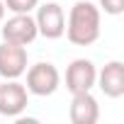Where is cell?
I'll use <instances>...</instances> for the list:
<instances>
[{
  "label": "cell",
  "mask_w": 124,
  "mask_h": 124,
  "mask_svg": "<svg viewBox=\"0 0 124 124\" xmlns=\"http://www.w3.org/2000/svg\"><path fill=\"white\" fill-rule=\"evenodd\" d=\"M37 32L44 39H61L66 32V12L58 3H41L37 5Z\"/></svg>",
  "instance_id": "cell-4"
},
{
  "label": "cell",
  "mask_w": 124,
  "mask_h": 124,
  "mask_svg": "<svg viewBox=\"0 0 124 124\" xmlns=\"http://www.w3.org/2000/svg\"><path fill=\"white\" fill-rule=\"evenodd\" d=\"M27 93L29 95H37V97H49L58 90L61 85V73L54 63H49V61H39V63L34 66H27Z\"/></svg>",
  "instance_id": "cell-2"
},
{
  "label": "cell",
  "mask_w": 124,
  "mask_h": 124,
  "mask_svg": "<svg viewBox=\"0 0 124 124\" xmlns=\"http://www.w3.org/2000/svg\"><path fill=\"white\" fill-rule=\"evenodd\" d=\"M0 34H3V41H10V44H20V46H27L32 44L39 32H37V22L32 17V12H15L12 17L0 22Z\"/></svg>",
  "instance_id": "cell-3"
},
{
  "label": "cell",
  "mask_w": 124,
  "mask_h": 124,
  "mask_svg": "<svg viewBox=\"0 0 124 124\" xmlns=\"http://www.w3.org/2000/svg\"><path fill=\"white\" fill-rule=\"evenodd\" d=\"M100 12L105 15H112V17H119L124 12V0H100Z\"/></svg>",
  "instance_id": "cell-11"
},
{
  "label": "cell",
  "mask_w": 124,
  "mask_h": 124,
  "mask_svg": "<svg viewBox=\"0 0 124 124\" xmlns=\"http://www.w3.org/2000/svg\"><path fill=\"white\" fill-rule=\"evenodd\" d=\"M95 85L112 100H119L124 95V63L122 61H109L97 71Z\"/></svg>",
  "instance_id": "cell-8"
},
{
  "label": "cell",
  "mask_w": 124,
  "mask_h": 124,
  "mask_svg": "<svg viewBox=\"0 0 124 124\" xmlns=\"http://www.w3.org/2000/svg\"><path fill=\"white\" fill-rule=\"evenodd\" d=\"M29 105V93L24 88V83L15 80H3L0 83V114L17 119Z\"/></svg>",
  "instance_id": "cell-5"
},
{
  "label": "cell",
  "mask_w": 124,
  "mask_h": 124,
  "mask_svg": "<svg viewBox=\"0 0 124 124\" xmlns=\"http://www.w3.org/2000/svg\"><path fill=\"white\" fill-rule=\"evenodd\" d=\"M68 117H71L73 124H97V119H100V105H97L93 90H88V93H76V95L71 97Z\"/></svg>",
  "instance_id": "cell-9"
},
{
  "label": "cell",
  "mask_w": 124,
  "mask_h": 124,
  "mask_svg": "<svg viewBox=\"0 0 124 124\" xmlns=\"http://www.w3.org/2000/svg\"><path fill=\"white\" fill-rule=\"evenodd\" d=\"M102 17H100V8L90 0H78L73 3L68 20H66V39L73 46H90L100 39L102 32Z\"/></svg>",
  "instance_id": "cell-1"
},
{
  "label": "cell",
  "mask_w": 124,
  "mask_h": 124,
  "mask_svg": "<svg viewBox=\"0 0 124 124\" xmlns=\"http://www.w3.org/2000/svg\"><path fill=\"white\" fill-rule=\"evenodd\" d=\"M5 12H8V10H5V3H3V0H0V22L5 20Z\"/></svg>",
  "instance_id": "cell-12"
},
{
  "label": "cell",
  "mask_w": 124,
  "mask_h": 124,
  "mask_svg": "<svg viewBox=\"0 0 124 124\" xmlns=\"http://www.w3.org/2000/svg\"><path fill=\"white\" fill-rule=\"evenodd\" d=\"M27 66H29L27 46L10 44V41L0 44V78L3 80H15V78L24 76Z\"/></svg>",
  "instance_id": "cell-7"
},
{
  "label": "cell",
  "mask_w": 124,
  "mask_h": 124,
  "mask_svg": "<svg viewBox=\"0 0 124 124\" xmlns=\"http://www.w3.org/2000/svg\"><path fill=\"white\" fill-rule=\"evenodd\" d=\"M95 80H97V68L90 58H73L68 63V68H66V90L71 95L93 90Z\"/></svg>",
  "instance_id": "cell-6"
},
{
  "label": "cell",
  "mask_w": 124,
  "mask_h": 124,
  "mask_svg": "<svg viewBox=\"0 0 124 124\" xmlns=\"http://www.w3.org/2000/svg\"><path fill=\"white\" fill-rule=\"evenodd\" d=\"M3 3H5V10H10L15 15V12H32V10H37L39 0H3Z\"/></svg>",
  "instance_id": "cell-10"
}]
</instances>
